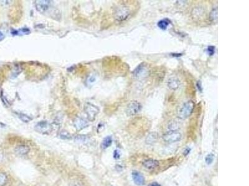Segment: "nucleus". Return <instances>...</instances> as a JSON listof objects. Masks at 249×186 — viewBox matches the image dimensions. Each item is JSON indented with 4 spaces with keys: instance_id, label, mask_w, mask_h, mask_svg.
<instances>
[{
    "instance_id": "nucleus-18",
    "label": "nucleus",
    "mask_w": 249,
    "mask_h": 186,
    "mask_svg": "<svg viewBox=\"0 0 249 186\" xmlns=\"http://www.w3.org/2000/svg\"><path fill=\"white\" fill-rule=\"evenodd\" d=\"M75 140L77 142L81 143H85L89 142V138L85 135H79L77 136L75 138Z\"/></svg>"
},
{
    "instance_id": "nucleus-5",
    "label": "nucleus",
    "mask_w": 249,
    "mask_h": 186,
    "mask_svg": "<svg viewBox=\"0 0 249 186\" xmlns=\"http://www.w3.org/2000/svg\"><path fill=\"white\" fill-rule=\"evenodd\" d=\"M149 74V70L145 63H141L133 71V75L136 79L146 78Z\"/></svg>"
},
{
    "instance_id": "nucleus-2",
    "label": "nucleus",
    "mask_w": 249,
    "mask_h": 186,
    "mask_svg": "<svg viewBox=\"0 0 249 186\" xmlns=\"http://www.w3.org/2000/svg\"><path fill=\"white\" fill-rule=\"evenodd\" d=\"M130 10L127 6H120L116 8L113 12L114 18L119 22L127 20L130 16Z\"/></svg>"
},
{
    "instance_id": "nucleus-4",
    "label": "nucleus",
    "mask_w": 249,
    "mask_h": 186,
    "mask_svg": "<svg viewBox=\"0 0 249 186\" xmlns=\"http://www.w3.org/2000/svg\"><path fill=\"white\" fill-rule=\"evenodd\" d=\"M141 108L142 106L138 101H131L127 105L126 113L128 116H133L140 112Z\"/></svg>"
},
{
    "instance_id": "nucleus-15",
    "label": "nucleus",
    "mask_w": 249,
    "mask_h": 186,
    "mask_svg": "<svg viewBox=\"0 0 249 186\" xmlns=\"http://www.w3.org/2000/svg\"><path fill=\"white\" fill-rule=\"evenodd\" d=\"M170 23H171L170 21L168 19L166 18V19H163L160 20L158 23L157 25H158V27H160V29H163V30H166L167 27H168V26L169 25Z\"/></svg>"
},
{
    "instance_id": "nucleus-3",
    "label": "nucleus",
    "mask_w": 249,
    "mask_h": 186,
    "mask_svg": "<svg viewBox=\"0 0 249 186\" xmlns=\"http://www.w3.org/2000/svg\"><path fill=\"white\" fill-rule=\"evenodd\" d=\"M34 129L40 133L49 134L53 131V126L48 121L42 120L37 123Z\"/></svg>"
},
{
    "instance_id": "nucleus-27",
    "label": "nucleus",
    "mask_w": 249,
    "mask_h": 186,
    "mask_svg": "<svg viewBox=\"0 0 249 186\" xmlns=\"http://www.w3.org/2000/svg\"><path fill=\"white\" fill-rule=\"evenodd\" d=\"M113 157L115 159H118L120 157V153L119 151L115 150L113 153Z\"/></svg>"
},
{
    "instance_id": "nucleus-30",
    "label": "nucleus",
    "mask_w": 249,
    "mask_h": 186,
    "mask_svg": "<svg viewBox=\"0 0 249 186\" xmlns=\"http://www.w3.org/2000/svg\"><path fill=\"white\" fill-rule=\"evenodd\" d=\"M148 186H161V185L157 183H153L151 184H150L149 185H148Z\"/></svg>"
},
{
    "instance_id": "nucleus-7",
    "label": "nucleus",
    "mask_w": 249,
    "mask_h": 186,
    "mask_svg": "<svg viewBox=\"0 0 249 186\" xmlns=\"http://www.w3.org/2000/svg\"><path fill=\"white\" fill-rule=\"evenodd\" d=\"M182 135L179 132L174 131V132H169L163 135V140L168 143H172L177 142L181 139Z\"/></svg>"
},
{
    "instance_id": "nucleus-6",
    "label": "nucleus",
    "mask_w": 249,
    "mask_h": 186,
    "mask_svg": "<svg viewBox=\"0 0 249 186\" xmlns=\"http://www.w3.org/2000/svg\"><path fill=\"white\" fill-rule=\"evenodd\" d=\"M84 111L87 114L89 120L90 121H93L95 120L98 112H99V109L95 105L87 103L85 105Z\"/></svg>"
},
{
    "instance_id": "nucleus-19",
    "label": "nucleus",
    "mask_w": 249,
    "mask_h": 186,
    "mask_svg": "<svg viewBox=\"0 0 249 186\" xmlns=\"http://www.w3.org/2000/svg\"><path fill=\"white\" fill-rule=\"evenodd\" d=\"M19 117L21 120L24 122H26V123H28V122H29L32 120L31 117H29L27 115H26V114H19Z\"/></svg>"
},
{
    "instance_id": "nucleus-23",
    "label": "nucleus",
    "mask_w": 249,
    "mask_h": 186,
    "mask_svg": "<svg viewBox=\"0 0 249 186\" xmlns=\"http://www.w3.org/2000/svg\"><path fill=\"white\" fill-rule=\"evenodd\" d=\"M60 137L62 139H70L71 138V135L70 134L67 133L66 131H62V132L60 134Z\"/></svg>"
},
{
    "instance_id": "nucleus-25",
    "label": "nucleus",
    "mask_w": 249,
    "mask_h": 186,
    "mask_svg": "<svg viewBox=\"0 0 249 186\" xmlns=\"http://www.w3.org/2000/svg\"><path fill=\"white\" fill-rule=\"evenodd\" d=\"M208 52L209 55H212L215 53V47L213 46H209L208 49Z\"/></svg>"
},
{
    "instance_id": "nucleus-29",
    "label": "nucleus",
    "mask_w": 249,
    "mask_h": 186,
    "mask_svg": "<svg viewBox=\"0 0 249 186\" xmlns=\"http://www.w3.org/2000/svg\"><path fill=\"white\" fill-rule=\"evenodd\" d=\"M4 39H5V35H4L0 31V42L2 41Z\"/></svg>"
},
{
    "instance_id": "nucleus-21",
    "label": "nucleus",
    "mask_w": 249,
    "mask_h": 186,
    "mask_svg": "<svg viewBox=\"0 0 249 186\" xmlns=\"http://www.w3.org/2000/svg\"><path fill=\"white\" fill-rule=\"evenodd\" d=\"M214 159V155L212 153H210V154L208 155L207 156H206L205 159L206 164H208V165H209V164H211L213 163Z\"/></svg>"
},
{
    "instance_id": "nucleus-8",
    "label": "nucleus",
    "mask_w": 249,
    "mask_h": 186,
    "mask_svg": "<svg viewBox=\"0 0 249 186\" xmlns=\"http://www.w3.org/2000/svg\"><path fill=\"white\" fill-rule=\"evenodd\" d=\"M51 4L50 1L48 0H37L34 1V6L37 11L41 13H44L49 10Z\"/></svg>"
},
{
    "instance_id": "nucleus-22",
    "label": "nucleus",
    "mask_w": 249,
    "mask_h": 186,
    "mask_svg": "<svg viewBox=\"0 0 249 186\" xmlns=\"http://www.w3.org/2000/svg\"><path fill=\"white\" fill-rule=\"evenodd\" d=\"M179 128V126L176 122H171L170 124L168 126V129L171 131V132H174Z\"/></svg>"
},
{
    "instance_id": "nucleus-28",
    "label": "nucleus",
    "mask_w": 249,
    "mask_h": 186,
    "mask_svg": "<svg viewBox=\"0 0 249 186\" xmlns=\"http://www.w3.org/2000/svg\"><path fill=\"white\" fill-rule=\"evenodd\" d=\"M190 150H191V149H190V148H186L185 150H184V155H185V156L187 155L189 153H190Z\"/></svg>"
},
{
    "instance_id": "nucleus-16",
    "label": "nucleus",
    "mask_w": 249,
    "mask_h": 186,
    "mask_svg": "<svg viewBox=\"0 0 249 186\" xmlns=\"http://www.w3.org/2000/svg\"><path fill=\"white\" fill-rule=\"evenodd\" d=\"M157 134L156 133H150L147 140H146V142H147L148 144H153V143L155 142L157 140Z\"/></svg>"
},
{
    "instance_id": "nucleus-1",
    "label": "nucleus",
    "mask_w": 249,
    "mask_h": 186,
    "mask_svg": "<svg viewBox=\"0 0 249 186\" xmlns=\"http://www.w3.org/2000/svg\"><path fill=\"white\" fill-rule=\"evenodd\" d=\"M194 108V104L192 101H188L184 103L178 111V117L180 119L184 120L191 116Z\"/></svg>"
},
{
    "instance_id": "nucleus-24",
    "label": "nucleus",
    "mask_w": 249,
    "mask_h": 186,
    "mask_svg": "<svg viewBox=\"0 0 249 186\" xmlns=\"http://www.w3.org/2000/svg\"><path fill=\"white\" fill-rule=\"evenodd\" d=\"M30 32L29 29L27 28H23L21 29H19V31H16V34H28Z\"/></svg>"
},
{
    "instance_id": "nucleus-12",
    "label": "nucleus",
    "mask_w": 249,
    "mask_h": 186,
    "mask_svg": "<svg viewBox=\"0 0 249 186\" xmlns=\"http://www.w3.org/2000/svg\"><path fill=\"white\" fill-rule=\"evenodd\" d=\"M29 148L26 145H20L17 146L15 148V153L20 156H24L27 155L29 152Z\"/></svg>"
},
{
    "instance_id": "nucleus-26",
    "label": "nucleus",
    "mask_w": 249,
    "mask_h": 186,
    "mask_svg": "<svg viewBox=\"0 0 249 186\" xmlns=\"http://www.w3.org/2000/svg\"><path fill=\"white\" fill-rule=\"evenodd\" d=\"M69 186H83V185L79 181H72L70 183Z\"/></svg>"
},
{
    "instance_id": "nucleus-13",
    "label": "nucleus",
    "mask_w": 249,
    "mask_h": 186,
    "mask_svg": "<svg viewBox=\"0 0 249 186\" xmlns=\"http://www.w3.org/2000/svg\"><path fill=\"white\" fill-rule=\"evenodd\" d=\"M168 86L172 90H176L179 86V81L176 78H170L168 81Z\"/></svg>"
},
{
    "instance_id": "nucleus-10",
    "label": "nucleus",
    "mask_w": 249,
    "mask_h": 186,
    "mask_svg": "<svg viewBox=\"0 0 249 186\" xmlns=\"http://www.w3.org/2000/svg\"><path fill=\"white\" fill-rule=\"evenodd\" d=\"M88 125V122L85 119L80 117L76 118L74 121V125L77 130H82L85 127H87Z\"/></svg>"
},
{
    "instance_id": "nucleus-17",
    "label": "nucleus",
    "mask_w": 249,
    "mask_h": 186,
    "mask_svg": "<svg viewBox=\"0 0 249 186\" xmlns=\"http://www.w3.org/2000/svg\"><path fill=\"white\" fill-rule=\"evenodd\" d=\"M8 183V177L5 173L0 172V186H5Z\"/></svg>"
},
{
    "instance_id": "nucleus-11",
    "label": "nucleus",
    "mask_w": 249,
    "mask_h": 186,
    "mask_svg": "<svg viewBox=\"0 0 249 186\" xmlns=\"http://www.w3.org/2000/svg\"><path fill=\"white\" fill-rule=\"evenodd\" d=\"M159 165V162L154 159H147L143 163V166L148 170H153Z\"/></svg>"
},
{
    "instance_id": "nucleus-9",
    "label": "nucleus",
    "mask_w": 249,
    "mask_h": 186,
    "mask_svg": "<svg viewBox=\"0 0 249 186\" xmlns=\"http://www.w3.org/2000/svg\"><path fill=\"white\" fill-rule=\"evenodd\" d=\"M132 178L136 185L141 186L145 183V178L141 173L134 171L132 172Z\"/></svg>"
},
{
    "instance_id": "nucleus-14",
    "label": "nucleus",
    "mask_w": 249,
    "mask_h": 186,
    "mask_svg": "<svg viewBox=\"0 0 249 186\" xmlns=\"http://www.w3.org/2000/svg\"><path fill=\"white\" fill-rule=\"evenodd\" d=\"M111 143H112V138L111 136H107L105 137L104 140L102 141V143L101 144V147L102 149H106L107 148L111 146Z\"/></svg>"
},
{
    "instance_id": "nucleus-20",
    "label": "nucleus",
    "mask_w": 249,
    "mask_h": 186,
    "mask_svg": "<svg viewBox=\"0 0 249 186\" xmlns=\"http://www.w3.org/2000/svg\"><path fill=\"white\" fill-rule=\"evenodd\" d=\"M210 19L212 21H215L217 19V9H213L210 13Z\"/></svg>"
}]
</instances>
